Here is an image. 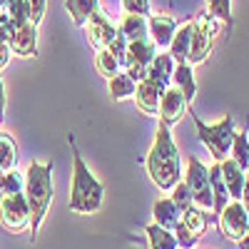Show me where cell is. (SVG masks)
Listing matches in <instances>:
<instances>
[{"mask_svg": "<svg viewBox=\"0 0 249 249\" xmlns=\"http://www.w3.org/2000/svg\"><path fill=\"white\" fill-rule=\"evenodd\" d=\"M147 175L150 179L160 187L162 192H170L172 187L182 179V170H179V150L172 140L170 124H164L160 120L157 124V135H155V144L147 155Z\"/></svg>", "mask_w": 249, "mask_h": 249, "instance_id": "6da1fadb", "label": "cell"}, {"mask_svg": "<svg viewBox=\"0 0 249 249\" xmlns=\"http://www.w3.org/2000/svg\"><path fill=\"white\" fill-rule=\"evenodd\" d=\"M102 199H105V187L95 175L88 170L85 160L77 152L72 142V184H70V210L75 214H95Z\"/></svg>", "mask_w": 249, "mask_h": 249, "instance_id": "7a4b0ae2", "label": "cell"}, {"mask_svg": "<svg viewBox=\"0 0 249 249\" xmlns=\"http://www.w3.org/2000/svg\"><path fill=\"white\" fill-rule=\"evenodd\" d=\"M25 199L30 207V232L33 239L43 224L53 202V162H33L25 172Z\"/></svg>", "mask_w": 249, "mask_h": 249, "instance_id": "3957f363", "label": "cell"}, {"mask_svg": "<svg viewBox=\"0 0 249 249\" xmlns=\"http://www.w3.org/2000/svg\"><path fill=\"white\" fill-rule=\"evenodd\" d=\"M192 120H195V127H197L202 144L210 150L214 162H222L224 157H230V147H232V140H234V117L227 115L224 120H219L214 124L202 122L197 115H192Z\"/></svg>", "mask_w": 249, "mask_h": 249, "instance_id": "277c9868", "label": "cell"}, {"mask_svg": "<svg viewBox=\"0 0 249 249\" xmlns=\"http://www.w3.org/2000/svg\"><path fill=\"white\" fill-rule=\"evenodd\" d=\"M214 35H217V18H212L207 10L199 13V18L195 20V28H192L190 55H187L190 65H199V62L207 60V55L212 53V45H214Z\"/></svg>", "mask_w": 249, "mask_h": 249, "instance_id": "5b68a950", "label": "cell"}, {"mask_svg": "<svg viewBox=\"0 0 249 249\" xmlns=\"http://www.w3.org/2000/svg\"><path fill=\"white\" fill-rule=\"evenodd\" d=\"M184 182H187V187H190L195 204L202 207V210H210L212 212L214 199H212V187H210V167H204L197 157H187Z\"/></svg>", "mask_w": 249, "mask_h": 249, "instance_id": "8992f818", "label": "cell"}, {"mask_svg": "<svg viewBox=\"0 0 249 249\" xmlns=\"http://www.w3.org/2000/svg\"><path fill=\"white\" fill-rule=\"evenodd\" d=\"M0 224H3V230L13 234L30 227V207H28L25 192H13L0 199Z\"/></svg>", "mask_w": 249, "mask_h": 249, "instance_id": "52a82bcc", "label": "cell"}, {"mask_svg": "<svg viewBox=\"0 0 249 249\" xmlns=\"http://www.w3.org/2000/svg\"><path fill=\"white\" fill-rule=\"evenodd\" d=\"M155 55H157V48H155V43L150 37L147 40H132V43H127V50H124L122 68L135 82H140L144 75H147V68L155 60Z\"/></svg>", "mask_w": 249, "mask_h": 249, "instance_id": "ba28073f", "label": "cell"}, {"mask_svg": "<svg viewBox=\"0 0 249 249\" xmlns=\"http://www.w3.org/2000/svg\"><path fill=\"white\" fill-rule=\"evenodd\" d=\"M217 222H219V230L227 239L239 242L249 230V212L244 210V204L239 199H232V202H227V207L219 212Z\"/></svg>", "mask_w": 249, "mask_h": 249, "instance_id": "9c48e42d", "label": "cell"}, {"mask_svg": "<svg viewBox=\"0 0 249 249\" xmlns=\"http://www.w3.org/2000/svg\"><path fill=\"white\" fill-rule=\"evenodd\" d=\"M82 28H85V35H88V40H90V45L97 48V50L107 48L112 40L117 37V28L110 23L107 15L102 13V10H95Z\"/></svg>", "mask_w": 249, "mask_h": 249, "instance_id": "30bf717a", "label": "cell"}, {"mask_svg": "<svg viewBox=\"0 0 249 249\" xmlns=\"http://www.w3.org/2000/svg\"><path fill=\"white\" fill-rule=\"evenodd\" d=\"M184 112H187V100H184V95H182L175 85L164 88V92H162V97H160V105H157L160 120H162L164 124H177Z\"/></svg>", "mask_w": 249, "mask_h": 249, "instance_id": "8fae6325", "label": "cell"}, {"mask_svg": "<svg viewBox=\"0 0 249 249\" xmlns=\"http://www.w3.org/2000/svg\"><path fill=\"white\" fill-rule=\"evenodd\" d=\"M164 88L160 82L150 80V77H142L137 85H135V102L137 107L144 112V115H157V105H160V97H162Z\"/></svg>", "mask_w": 249, "mask_h": 249, "instance_id": "7c38bea8", "label": "cell"}, {"mask_svg": "<svg viewBox=\"0 0 249 249\" xmlns=\"http://www.w3.org/2000/svg\"><path fill=\"white\" fill-rule=\"evenodd\" d=\"M8 45L15 55L20 57H35L37 55V25L25 23L23 28H18L10 37H8Z\"/></svg>", "mask_w": 249, "mask_h": 249, "instance_id": "4fadbf2b", "label": "cell"}, {"mask_svg": "<svg viewBox=\"0 0 249 249\" xmlns=\"http://www.w3.org/2000/svg\"><path fill=\"white\" fill-rule=\"evenodd\" d=\"M175 20L170 15H150L147 18V33L150 40L155 43V48L160 50H167L172 43V35H175Z\"/></svg>", "mask_w": 249, "mask_h": 249, "instance_id": "5bb4252c", "label": "cell"}, {"mask_svg": "<svg viewBox=\"0 0 249 249\" xmlns=\"http://www.w3.org/2000/svg\"><path fill=\"white\" fill-rule=\"evenodd\" d=\"M172 85L184 95L187 107H192V105H195V97H197L195 65H190V62H175V70H172Z\"/></svg>", "mask_w": 249, "mask_h": 249, "instance_id": "9a60e30c", "label": "cell"}, {"mask_svg": "<svg viewBox=\"0 0 249 249\" xmlns=\"http://www.w3.org/2000/svg\"><path fill=\"white\" fill-rule=\"evenodd\" d=\"M219 172H222V182L227 187V192H230V199H239L242 197V190H244L247 172L239 167L232 157H224L219 162Z\"/></svg>", "mask_w": 249, "mask_h": 249, "instance_id": "2e32d148", "label": "cell"}, {"mask_svg": "<svg viewBox=\"0 0 249 249\" xmlns=\"http://www.w3.org/2000/svg\"><path fill=\"white\" fill-rule=\"evenodd\" d=\"M179 219H182V224L187 227V230H190L192 234H197V237H202L207 227H210L212 222H217V217L210 210H202V207H197V204L187 207Z\"/></svg>", "mask_w": 249, "mask_h": 249, "instance_id": "e0dca14e", "label": "cell"}, {"mask_svg": "<svg viewBox=\"0 0 249 249\" xmlns=\"http://www.w3.org/2000/svg\"><path fill=\"white\" fill-rule=\"evenodd\" d=\"M192 28H195V20L184 23L179 30H175L172 43L167 48V53H170V57L175 62H187V55H190V43H192Z\"/></svg>", "mask_w": 249, "mask_h": 249, "instance_id": "ac0fdd59", "label": "cell"}, {"mask_svg": "<svg viewBox=\"0 0 249 249\" xmlns=\"http://www.w3.org/2000/svg\"><path fill=\"white\" fill-rule=\"evenodd\" d=\"M172 70H175V60L170 57V53H160V55H155V60L150 62L147 75H144V77L160 82L162 88H170V85H172Z\"/></svg>", "mask_w": 249, "mask_h": 249, "instance_id": "d6986e66", "label": "cell"}, {"mask_svg": "<svg viewBox=\"0 0 249 249\" xmlns=\"http://www.w3.org/2000/svg\"><path fill=\"white\" fill-rule=\"evenodd\" d=\"M155 224L164 227V230H175V224L179 222L182 212L177 210V204L172 202V197H164V199H157L155 202Z\"/></svg>", "mask_w": 249, "mask_h": 249, "instance_id": "ffe728a7", "label": "cell"}, {"mask_svg": "<svg viewBox=\"0 0 249 249\" xmlns=\"http://www.w3.org/2000/svg\"><path fill=\"white\" fill-rule=\"evenodd\" d=\"M117 30H120V35H124L127 43L150 37V33H147V18H142V15H124V20L120 23Z\"/></svg>", "mask_w": 249, "mask_h": 249, "instance_id": "44dd1931", "label": "cell"}, {"mask_svg": "<svg viewBox=\"0 0 249 249\" xmlns=\"http://www.w3.org/2000/svg\"><path fill=\"white\" fill-rule=\"evenodd\" d=\"M65 10L70 13L72 23L77 28H82V25L88 23V18L95 10H100V0H65Z\"/></svg>", "mask_w": 249, "mask_h": 249, "instance_id": "7402d4cb", "label": "cell"}, {"mask_svg": "<svg viewBox=\"0 0 249 249\" xmlns=\"http://www.w3.org/2000/svg\"><path fill=\"white\" fill-rule=\"evenodd\" d=\"M144 234H147L150 249H177V239L172 230H164L160 224H150V227H144Z\"/></svg>", "mask_w": 249, "mask_h": 249, "instance_id": "603a6c76", "label": "cell"}, {"mask_svg": "<svg viewBox=\"0 0 249 249\" xmlns=\"http://www.w3.org/2000/svg\"><path fill=\"white\" fill-rule=\"evenodd\" d=\"M95 68H97V72L102 75V77H115L117 72H120V68H122V60L110 50V48H102L100 53H97V60H95Z\"/></svg>", "mask_w": 249, "mask_h": 249, "instance_id": "cb8c5ba5", "label": "cell"}, {"mask_svg": "<svg viewBox=\"0 0 249 249\" xmlns=\"http://www.w3.org/2000/svg\"><path fill=\"white\" fill-rule=\"evenodd\" d=\"M18 167V144L8 132H0V170H15Z\"/></svg>", "mask_w": 249, "mask_h": 249, "instance_id": "d4e9b609", "label": "cell"}, {"mask_svg": "<svg viewBox=\"0 0 249 249\" xmlns=\"http://www.w3.org/2000/svg\"><path fill=\"white\" fill-rule=\"evenodd\" d=\"M230 157L239 164L244 172H249V135L247 132H234L232 147H230Z\"/></svg>", "mask_w": 249, "mask_h": 249, "instance_id": "484cf974", "label": "cell"}, {"mask_svg": "<svg viewBox=\"0 0 249 249\" xmlns=\"http://www.w3.org/2000/svg\"><path fill=\"white\" fill-rule=\"evenodd\" d=\"M135 85L137 82L127 75V72H117L115 77H110V97L112 100H124L135 95Z\"/></svg>", "mask_w": 249, "mask_h": 249, "instance_id": "4316f807", "label": "cell"}, {"mask_svg": "<svg viewBox=\"0 0 249 249\" xmlns=\"http://www.w3.org/2000/svg\"><path fill=\"white\" fill-rule=\"evenodd\" d=\"M25 190V175H20L18 170H0V199L13 192H23Z\"/></svg>", "mask_w": 249, "mask_h": 249, "instance_id": "83f0119b", "label": "cell"}, {"mask_svg": "<svg viewBox=\"0 0 249 249\" xmlns=\"http://www.w3.org/2000/svg\"><path fill=\"white\" fill-rule=\"evenodd\" d=\"M207 13L212 18L222 20L227 28L234 25V15H232V0H207Z\"/></svg>", "mask_w": 249, "mask_h": 249, "instance_id": "f1b7e54d", "label": "cell"}, {"mask_svg": "<svg viewBox=\"0 0 249 249\" xmlns=\"http://www.w3.org/2000/svg\"><path fill=\"white\" fill-rule=\"evenodd\" d=\"M170 192H172V202L177 204V210H179V212H184L187 207H192V204H195L192 192H190V187H187V182H184V179H179Z\"/></svg>", "mask_w": 249, "mask_h": 249, "instance_id": "f546056e", "label": "cell"}, {"mask_svg": "<svg viewBox=\"0 0 249 249\" xmlns=\"http://www.w3.org/2000/svg\"><path fill=\"white\" fill-rule=\"evenodd\" d=\"M172 234H175V239H177V247H182V249H192V247L199 242V237H197V234H192L190 230H187V227L182 224V219L175 224Z\"/></svg>", "mask_w": 249, "mask_h": 249, "instance_id": "4dcf8cb0", "label": "cell"}, {"mask_svg": "<svg viewBox=\"0 0 249 249\" xmlns=\"http://www.w3.org/2000/svg\"><path fill=\"white\" fill-rule=\"evenodd\" d=\"M122 10L124 15H142V18H147L152 13L150 0H122Z\"/></svg>", "mask_w": 249, "mask_h": 249, "instance_id": "1f68e13d", "label": "cell"}, {"mask_svg": "<svg viewBox=\"0 0 249 249\" xmlns=\"http://www.w3.org/2000/svg\"><path fill=\"white\" fill-rule=\"evenodd\" d=\"M45 8H48V0H28V13H30V23H33V25L43 23Z\"/></svg>", "mask_w": 249, "mask_h": 249, "instance_id": "d6a6232c", "label": "cell"}, {"mask_svg": "<svg viewBox=\"0 0 249 249\" xmlns=\"http://www.w3.org/2000/svg\"><path fill=\"white\" fill-rule=\"evenodd\" d=\"M10 55H13L10 45H8V43H0V72H3V70H5V65L10 62Z\"/></svg>", "mask_w": 249, "mask_h": 249, "instance_id": "836d02e7", "label": "cell"}, {"mask_svg": "<svg viewBox=\"0 0 249 249\" xmlns=\"http://www.w3.org/2000/svg\"><path fill=\"white\" fill-rule=\"evenodd\" d=\"M5 120V85H3V77H0V122Z\"/></svg>", "mask_w": 249, "mask_h": 249, "instance_id": "e575fe53", "label": "cell"}, {"mask_svg": "<svg viewBox=\"0 0 249 249\" xmlns=\"http://www.w3.org/2000/svg\"><path fill=\"white\" fill-rule=\"evenodd\" d=\"M239 202L244 204V210L249 212V175H247V179H244V190H242V197H239Z\"/></svg>", "mask_w": 249, "mask_h": 249, "instance_id": "d590c367", "label": "cell"}, {"mask_svg": "<svg viewBox=\"0 0 249 249\" xmlns=\"http://www.w3.org/2000/svg\"><path fill=\"white\" fill-rule=\"evenodd\" d=\"M237 247H239V249H249V230H247V234L237 242Z\"/></svg>", "mask_w": 249, "mask_h": 249, "instance_id": "8d00e7d4", "label": "cell"}, {"mask_svg": "<svg viewBox=\"0 0 249 249\" xmlns=\"http://www.w3.org/2000/svg\"><path fill=\"white\" fill-rule=\"evenodd\" d=\"M8 37H10V33H8L3 25H0V43H8Z\"/></svg>", "mask_w": 249, "mask_h": 249, "instance_id": "74e56055", "label": "cell"}, {"mask_svg": "<svg viewBox=\"0 0 249 249\" xmlns=\"http://www.w3.org/2000/svg\"><path fill=\"white\" fill-rule=\"evenodd\" d=\"M8 3H10V0H0V10H3V8H5Z\"/></svg>", "mask_w": 249, "mask_h": 249, "instance_id": "f35d334b", "label": "cell"}]
</instances>
